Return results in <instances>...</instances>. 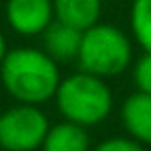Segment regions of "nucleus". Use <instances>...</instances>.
I'll list each match as a JSON object with an SVG mask.
<instances>
[{
    "instance_id": "nucleus-8",
    "label": "nucleus",
    "mask_w": 151,
    "mask_h": 151,
    "mask_svg": "<svg viewBox=\"0 0 151 151\" xmlns=\"http://www.w3.org/2000/svg\"><path fill=\"white\" fill-rule=\"evenodd\" d=\"M54 19L79 31H87L101 21L104 0H52Z\"/></svg>"
},
{
    "instance_id": "nucleus-9",
    "label": "nucleus",
    "mask_w": 151,
    "mask_h": 151,
    "mask_svg": "<svg viewBox=\"0 0 151 151\" xmlns=\"http://www.w3.org/2000/svg\"><path fill=\"white\" fill-rule=\"evenodd\" d=\"M42 151H91V139L85 126L70 120L52 124L40 147Z\"/></svg>"
},
{
    "instance_id": "nucleus-1",
    "label": "nucleus",
    "mask_w": 151,
    "mask_h": 151,
    "mask_svg": "<svg viewBox=\"0 0 151 151\" xmlns=\"http://www.w3.org/2000/svg\"><path fill=\"white\" fill-rule=\"evenodd\" d=\"M0 81L17 104L40 106L54 99L60 85L58 62L40 48L9 50L0 62Z\"/></svg>"
},
{
    "instance_id": "nucleus-2",
    "label": "nucleus",
    "mask_w": 151,
    "mask_h": 151,
    "mask_svg": "<svg viewBox=\"0 0 151 151\" xmlns=\"http://www.w3.org/2000/svg\"><path fill=\"white\" fill-rule=\"evenodd\" d=\"M54 101L64 120H70L85 128L104 122L114 108V97L106 79L85 70L60 79Z\"/></svg>"
},
{
    "instance_id": "nucleus-7",
    "label": "nucleus",
    "mask_w": 151,
    "mask_h": 151,
    "mask_svg": "<svg viewBox=\"0 0 151 151\" xmlns=\"http://www.w3.org/2000/svg\"><path fill=\"white\" fill-rule=\"evenodd\" d=\"M81 37L83 31L54 19L42 33V50L58 64L75 62L81 50Z\"/></svg>"
},
{
    "instance_id": "nucleus-13",
    "label": "nucleus",
    "mask_w": 151,
    "mask_h": 151,
    "mask_svg": "<svg viewBox=\"0 0 151 151\" xmlns=\"http://www.w3.org/2000/svg\"><path fill=\"white\" fill-rule=\"evenodd\" d=\"M6 52H9V48H6V40H4V35H2V31H0V62L4 60V56H6Z\"/></svg>"
},
{
    "instance_id": "nucleus-11",
    "label": "nucleus",
    "mask_w": 151,
    "mask_h": 151,
    "mask_svg": "<svg viewBox=\"0 0 151 151\" xmlns=\"http://www.w3.org/2000/svg\"><path fill=\"white\" fill-rule=\"evenodd\" d=\"M132 81L137 91L151 93V52H143V56L132 66Z\"/></svg>"
},
{
    "instance_id": "nucleus-14",
    "label": "nucleus",
    "mask_w": 151,
    "mask_h": 151,
    "mask_svg": "<svg viewBox=\"0 0 151 151\" xmlns=\"http://www.w3.org/2000/svg\"><path fill=\"white\" fill-rule=\"evenodd\" d=\"M0 116H2V114H0Z\"/></svg>"
},
{
    "instance_id": "nucleus-12",
    "label": "nucleus",
    "mask_w": 151,
    "mask_h": 151,
    "mask_svg": "<svg viewBox=\"0 0 151 151\" xmlns=\"http://www.w3.org/2000/svg\"><path fill=\"white\" fill-rule=\"evenodd\" d=\"M93 151H147V147L130 137H108Z\"/></svg>"
},
{
    "instance_id": "nucleus-3",
    "label": "nucleus",
    "mask_w": 151,
    "mask_h": 151,
    "mask_svg": "<svg viewBox=\"0 0 151 151\" xmlns=\"http://www.w3.org/2000/svg\"><path fill=\"white\" fill-rule=\"evenodd\" d=\"M77 62L85 73L114 79L132 64V40L120 27L99 21L83 31Z\"/></svg>"
},
{
    "instance_id": "nucleus-4",
    "label": "nucleus",
    "mask_w": 151,
    "mask_h": 151,
    "mask_svg": "<svg viewBox=\"0 0 151 151\" xmlns=\"http://www.w3.org/2000/svg\"><path fill=\"white\" fill-rule=\"evenodd\" d=\"M50 128L40 106L17 104L0 116V147L4 151H35Z\"/></svg>"
},
{
    "instance_id": "nucleus-6",
    "label": "nucleus",
    "mask_w": 151,
    "mask_h": 151,
    "mask_svg": "<svg viewBox=\"0 0 151 151\" xmlns=\"http://www.w3.org/2000/svg\"><path fill=\"white\" fill-rule=\"evenodd\" d=\"M120 118L126 134L145 147L151 145V93L134 91L120 106Z\"/></svg>"
},
{
    "instance_id": "nucleus-10",
    "label": "nucleus",
    "mask_w": 151,
    "mask_h": 151,
    "mask_svg": "<svg viewBox=\"0 0 151 151\" xmlns=\"http://www.w3.org/2000/svg\"><path fill=\"white\" fill-rule=\"evenodd\" d=\"M130 33L143 52H151V0H132Z\"/></svg>"
},
{
    "instance_id": "nucleus-5",
    "label": "nucleus",
    "mask_w": 151,
    "mask_h": 151,
    "mask_svg": "<svg viewBox=\"0 0 151 151\" xmlns=\"http://www.w3.org/2000/svg\"><path fill=\"white\" fill-rule=\"evenodd\" d=\"M4 17L9 27L23 37H35L54 21L52 0H6Z\"/></svg>"
}]
</instances>
